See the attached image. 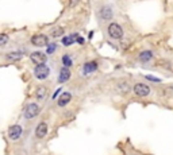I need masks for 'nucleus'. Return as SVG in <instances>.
I'll return each mask as SVG.
<instances>
[{"label": "nucleus", "mask_w": 173, "mask_h": 155, "mask_svg": "<svg viewBox=\"0 0 173 155\" xmlns=\"http://www.w3.org/2000/svg\"><path fill=\"white\" fill-rule=\"evenodd\" d=\"M47 134V124L45 123V121H41L38 125H37V130H35V136L39 139L45 138Z\"/></svg>", "instance_id": "nucleus-9"}, {"label": "nucleus", "mask_w": 173, "mask_h": 155, "mask_svg": "<svg viewBox=\"0 0 173 155\" xmlns=\"http://www.w3.org/2000/svg\"><path fill=\"white\" fill-rule=\"evenodd\" d=\"M146 78L150 80V81H156V82H160V78H156V77H153V76H146Z\"/></svg>", "instance_id": "nucleus-22"}, {"label": "nucleus", "mask_w": 173, "mask_h": 155, "mask_svg": "<svg viewBox=\"0 0 173 155\" xmlns=\"http://www.w3.org/2000/svg\"><path fill=\"white\" fill-rule=\"evenodd\" d=\"M22 134H23V128H22L19 124L11 125L10 130H8V136L11 140H18L22 136Z\"/></svg>", "instance_id": "nucleus-6"}, {"label": "nucleus", "mask_w": 173, "mask_h": 155, "mask_svg": "<svg viewBox=\"0 0 173 155\" xmlns=\"http://www.w3.org/2000/svg\"><path fill=\"white\" fill-rule=\"evenodd\" d=\"M77 3H79V0H71V7H75Z\"/></svg>", "instance_id": "nucleus-24"}, {"label": "nucleus", "mask_w": 173, "mask_h": 155, "mask_svg": "<svg viewBox=\"0 0 173 155\" xmlns=\"http://www.w3.org/2000/svg\"><path fill=\"white\" fill-rule=\"evenodd\" d=\"M75 38H79V36L77 35H69V36H64V38H62V45L64 46H71L73 42H75V40H77V39H75Z\"/></svg>", "instance_id": "nucleus-16"}, {"label": "nucleus", "mask_w": 173, "mask_h": 155, "mask_svg": "<svg viewBox=\"0 0 173 155\" xmlns=\"http://www.w3.org/2000/svg\"><path fill=\"white\" fill-rule=\"evenodd\" d=\"M128 89H130V86L127 85L126 82H119L118 84V90H119V93H127Z\"/></svg>", "instance_id": "nucleus-19"}, {"label": "nucleus", "mask_w": 173, "mask_h": 155, "mask_svg": "<svg viewBox=\"0 0 173 155\" xmlns=\"http://www.w3.org/2000/svg\"><path fill=\"white\" fill-rule=\"evenodd\" d=\"M77 42H79L80 45H83V43L85 42V40H84V38H81V36H79V38H77Z\"/></svg>", "instance_id": "nucleus-23"}, {"label": "nucleus", "mask_w": 173, "mask_h": 155, "mask_svg": "<svg viewBox=\"0 0 173 155\" xmlns=\"http://www.w3.org/2000/svg\"><path fill=\"white\" fill-rule=\"evenodd\" d=\"M132 90H134V93L138 96V97H146V96H149L150 93V88L148 85H145V84H135L134 88H132Z\"/></svg>", "instance_id": "nucleus-5"}, {"label": "nucleus", "mask_w": 173, "mask_h": 155, "mask_svg": "<svg viewBox=\"0 0 173 155\" xmlns=\"http://www.w3.org/2000/svg\"><path fill=\"white\" fill-rule=\"evenodd\" d=\"M30 60L32 61V64H35L37 66H38V65L46 64L47 57H46V54L41 53V51H34V53H32V54L30 55Z\"/></svg>", "instance_id": "nucleus-7"}, {"label": "nucleus", "mask_w": 173, "mask_h": 155, "mask_svg": "<svg viewBox=\"0 0 173 155\" xmlns=\"http://www.w3.org/2000/svg\"><path fill=\"white\" fill-rule=\"evenodd\" d=\"M153 58V53L152 50H143L141 54H139V61L141 62H149Z\"/></svg>", "instance_id": "nucleus-15"}, {"label": "nucleus", "mask_w": 173, "mask_h": 155, "mask_svg": "<svg viewBox=\"0 0 173 155\" xmlns=\"http://www.w3.org/2000/svg\"><path fill=\"white\" fill-rule=\"evenodd\" d=\"M34 74L38 80H45L50 74V69L46 66V64L38 65V66H35V69H34Z\"/></svg>", "instance_id": "nucleus-4"}, {"label": "nucleus", "mask_w": 173, "mask_h": 155, "mask_svg": "<svg viewBox=\"0 0 173 155\" xmlns=\"http://www.w3.org/2000/svg\"><path fill=\"white\" fill-rule=\"evenodd\" d=\"M39 113V105L35 104V103H30V104H27L24 109V117L26 119H34L35 116H38Z\"/></svg>", "instance_id": "nucleus-2"}, {"label": "nucleus", "mask_w": 173, "mask_h": 155, "mask_svg": "<svg viewBox=\"0 0 173 155\" xmlns=\"http://www.w3.org/2000/svg\"><path fill=\"white\" fill-rule=\"evenodd\" d=\"M31 45H34L37 47H43V46H49V38L43 34H37L34 36H31L30 39Z\"/></svg>", "instance_id": "nucleus-3"}, {"label": "nucleus", "mask_w": 173, "mask_h": 155, "mask_svg": "<svg viewBox=\"0 0 173 155\" xmlns=\"http://www.w3.org/2000/svg\"><path fill=\"white\" fill-rule=\"evenodd\" d=\"M22 57H23V53H20V51H11V53L6 54L7 61H19Z\"/></svg>", "instance_id": "nucleus-13"}, {"label": "nucleus", "mask_w": 173, "mask_h": 155, "mask_svg": "<svg viewBox=\"0 0 173 155\" xmlns=\"http://www.w3.org/2000/svg\"><path fill=\"white\" fill-rule=\"evenodd\" d=\"M108 34L114 39H120L123 36V28L118 23H110L108 24Z\"/></svg>", "instance_id": "nucleus-1"}, {"label": "nucleus", "mask_w": 173, "mask_h": 155, "mask_svg": "<svg viewBox=\"0 0 173 155\" xmlns=\"http://www.w3.org/2000/svg\"><path fill=\"white\" fill-rule=\"evenodd\" d=\"M69 78H71V70H69V68H62L60 70V76H58V82L64 84Z\"/></svg>", "instance_id": "nucleus-11"}, {"label": "nucleus", "mask_w": 173, "mask_h": 155, "mask_svg": "<svg viewBox=\"0 0 173 155\" xmlns=\"http://www.w3.org/2000/svg\"><path fill=\"white\" fill-rule=\"evenodd\" d=\"M99 16L102 18L103 20H108L112 18V8L110 6H103L100 11H99Z\"/></svg>", "instance_id": "nucleus-8"}, {"label": "nucleus", "mask_w": 173, "mask_h": 155, "mask_svg": "<svg viewBox=\"0 0 173 155\" xmlns=\"http://www.w3.org/2000/svg\"><path fill=\"white\" fill-rule=\"evenodd\" d=\"M96 69H97V62L96 61L87 62V64H84V66H83L84 74H91V73L96 72Z\"/></svg>", "instance_id": "nucleus-10"}, {"label": "nucleus", "mask_w": 173, "mask_h": 155, "mask_svg": "<svg viewBox=\"0 0 173 155\" xmlns=\"http://www.w3.org/2000/svg\"><path fill=\"white\" fill-rule=\"evenodd\" d=\"M7 42H8V35L4 34V32L0 34V46H4Z\"/></svg>", "instance_id": "nucleus-20"}, {"label": "nucleus", "mask_w": 173, "mask_h": 155, "mask_svg": "<svg viewBox=\"0 0 173 155\" xmlns=\"http://www.w3.org/2000/svg\"><path fill=\"white\" fill-rule=\"evenodd\" d=\"M64 32H65V30L62 27H57V28H54V30L50 32V35L53 36V38H58V36L64 35Z\"/></svg>", "instance_id": "nucleus-18"}, {"label": "nucleus", "mask_w": 173, "mask_h": 155, "mask_svg": "<svg viewBox=\"0 0 173 155\" xmlns=\"http://www.w3.org/2000/svg\"><path fill=\"white\" fill-rule=\"evenodd\" d=\"M72 100V94L69 92H64L60 98H58V107H65L66 104H69V101Z\"/></svg>", "instance_id": "nucleus-12"}, {"label": "nucleus", "mask_w": 173, "mask_h": 155, "mask_svg": "<svg viewBox=\"0 0 173 155\" xmlns=\"http://www.w3.org/2000/svg\"><path fill=\"white\" fill-rule=\"evenodd\" d=\"M46 94H47V88L46 86H38L37 88V90H35V97L38 98V100H43V98L46 97Z\"/></svg>", "instance_id": "nucleus-14"}, {"label": "nucleus", "mask_w": 173, "mask_h": 155, "mask_svg": "<svg viewBox=\"0 0 173 155\" xmlns=\"http://www.w3.org/2000/svg\"><path fill=\"white\" fill-rule=\"evenodd\" d=\"M56 50H57V45H56V43H50V45L47 46V51H46V53L47 54H53Z\"/></svg>", "instance_id": "nucleus-21"}, {"label": "nucleus", "mask_w": 173, "mask_h": 155, "mask_svg": "<svg viewBox=\"0 0 173 155\" xmlns=\"http://www.w3.org/2000/svg\"><path fill=\"white\" fill-rule=\"evenodd\" d=\"M72 58L69 57L68 54H64L62 55V65H64V68H69V66H72Z\"/></svg>", "instance_id": "nucleus-17"}]
</instances>
